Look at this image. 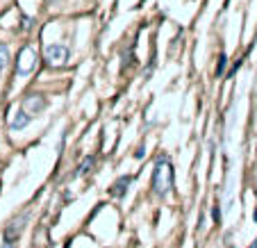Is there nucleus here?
Listing matches in <instances>:
<instances>
[{
  "label": "nucleus",
  "mask_w": 257,
  "mask_h": 248,
  "mask_svg": "<svg viewBox=\"0 0 257 248\" xmlns=\"http://www.w3.org/2000/svg\"><path fill=\"white\" fill-rule=\"evenodd\" d=\"M34 66H37V50L32 46H25L19 55V62H16V75L25 78V75H30L34 71Z\"/></svg>",
  "instance_id": "2"
},
{
  "label": "nucleus",
  "mask_w": 257,
  "mask_h": 248,
  "mask_svg": "<svg viewBox=\"0 0 257 248\" xmlns=\"http://www.w3.org/2000/svg\"><path fill=\"white\" fill-rule=\"evenodd\" d=\"M130 182H132V175H121V178L114 182V187H112V196H116V198H123Z\"/></svg>",
  "instance_id": "7"
},
{
  "label": "nucleus",
  "mask_w": 257,
  "mask_h": 248,
  "mask_svg": "<svg viewBox=\"0 0 257 248\" xmlns=\"http://www.w3.org/2000/svg\"><path fill=\"white\" fill-rule=\"evenodd\" d=\"M7 64H10V50L7 46H0V71H5Z\"/></svg>",
  "instance_id": "8"
},
{
  "label": "nucleus",
  "mask_w": 257,
  "mask_h": 248,
  "mask_svg": "<svg viewBox=\"0 0 257 248\" xmlns=\"http://www.w3.org/2000/svg\"><path fill=\"white\" fill-rule=\"evenodd\" d=\"M3 248H14V241H5L3 243Z\"/></svg>",
  "instance_id": "11"
},
{
  "label": "nucleus",
  "mask_w": 257,
  "mask_h": 248,
  "mask_svg": "<svg viewBox=\"0 0 257 248\" xmlns=\"http://www.w3.org/2000/svg\"><path fill=\"white\" fill-rule=\"evenodd\" d=\"M25 221H28V214H23L21 219H14L10 225H7V230H5V241H14V239L19 237L21 232H23Z\"/></svg>",
  "instance_id": "5"
},
{
  "label": "nucleus",
  "mask_w": 257,
  "mask_h": 248,
  "mask_svg": "<svg viewBox=\"0 0 257 248\" xmlns=\"http://www.w3.org/2000/svg\"><path fill=\"white\" fill-rule=\"evenodd\" d=\"M30 118H32V116H30V114L25 112V109H19V112H16L14 116H12V121H10V130H12V132L23 130V128L30 123Z\"/></svg>",
  "instance_id": "6"
},
{
  "label": "nucleus",
  "mask_w": 257,
  "mask_h": 248,
  "mask_svg": "<svg viewBox=\"0 0 257 248\" xmlns=\"http://www.w3.org/2000/svg\"><path fill=\"white\" fill-rule=\"evenodd\" d=\"M46 107V98L41 96V93H30L28 98H25V112L32 116V114H39L41 109Z\"/></svg>",
  "instance_id": "4"
},
{
  "label": "nucleus",
  "mask_w": 257,
  "mask_h": 248,
  "mask_svg": "<svg viewBox=\"0 0 257 248\" xmlns=\"http://www.w3.org/2000/svg\"><path fill=\"white\" fill-rule=\"evenodd\" d=\"M173 180H175V171H173V164H171L166 157H160L153 169V194L164 198L171 189H173Z\"/></svg>",
  "instance_id": "1"
},
{
  "label": "nucleus",
  "mask_w": 257,
  "mask_h": 248,
  "mask_svg": "<svg viewBox=\"0 0 257 248\" xmlns=\"http://www.w3.org/2000/svg\"><path fill=\"white\" fill-rule=\"evenodd\" d=\"M218 59H221V62H218V71H216V73L221 75V71H223V66H225V55H221Z\"/></svg>",
  "instance_id": "10"
},
{
  "label": "nucleus",
  "mask_w": 257,
  "mask_h": 248,
  "mask_svg": "<svg viewBox=\"0 0 257 248\" xmlns=\"http://www.w3.org/2000/svg\"><path fill=\"white\" fill-rule=\"evenodd\" d=\"M250 248H257V241H255V243H252V246H250Z\"/></svg>",
  "instance_id": "13"
},
{
  "label": "nucleus",
  "mask_w": 257,
  "mask_h": 248,
  "mask_svg": "<svg viewBox=\"0 0 257 248\" xmlns=\"http://www.w3.org/2000/svg\"><path fill=\"white\" fill-rule=\"evenodd\" d=\"M93 164V157H87V160L82 162V164H80V171H78V175H82V173H87L89 171V166Z\"/></svg>",
  "instance_id": "9"
},
{
  "label": "nucleus",
  "mask_w": 257,
  "mask_h": 248,
  "mask_svg": "<svg viewBox=\"0 0 257 248\" xmlns=\"http://www.w3.org/2000/svg\"><path fill=\"white\" fill-rule=\"evenodd\" d=\"M68 59H71V50L66 48V46L62 44H53L46 48V62L50 64V66H64V64H68Z\"/></svg>",
  "instance_id": "3"
},
{
  "label": "nucleus",
  "mask_w": 257,
  "mask_h": 248,
  "mask_svg": "<svg viewBox=\"0 0 257 248\" xmlns=\"http://www.w3.org/2000/svg\"><path fill=\"white\" fill-rule=\"evenodd\" d=\"M48 3H62V0H48Z\"/></svg>",
  "instance_id": "12"
},
{
  "label": "nucleus",
  "mask_w": 257,
  "mask_h": 248,
  "mask_svg": "<svg viewBox=\"0 0 257 248\" xmlns=\"http://www.w3.org/2000/svg\"><path fill=\"white\" fill-rule=\"evenodd\" d=\"M255 221H257V209H255Z\"/></svg>",
  "instance_id": "14"
}]
</instances>
